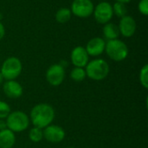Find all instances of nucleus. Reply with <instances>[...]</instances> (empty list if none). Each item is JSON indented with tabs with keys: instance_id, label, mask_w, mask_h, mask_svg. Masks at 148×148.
<instances>
[{
	"instance_id": "nucleus-1",
	"label": "nucleus",
	"mask_w": 148,
	"mask_h": 148,
	"mask_svg": "<svg viewBox=\"0 0 148 148\" xmlns=\"http://www.w3.org/2000/svg\"><path fill=\"white\" fill-rule=\"evenodd\" d=\"M55 119V110L48 103H40L30 111V121L34 127L43 129L49 126Z\"/></svg>"
},
{
	"instance_id": "nucleus-2",
	"label": "nucleus",
	"mask_w": 148,
	"mask_h": 148,
	"mask_svg": "<svg viewBox=\"0 0 148 148\" xmlns=\"http://www.w3.org/2000/svg\"><path fill=\"white\" fill-rule=\"evenodd\" d=\"M86 75L94 81H102L109 74L108 63L101 58L94 59L88 62L85 67Z\"/></svg>"
},
{
	"instance_id": "nucleus-3",
	"label": "nucleus",
	"mask_w": 148,
	"mask_h": 148,
	"mask_svg": "<svg viewBox=\"0 0 148 148\" xmlns=\"http://www.w3.org/2000/svg\"><path fill=\"white\" fill-rule=\"evenodd\" d=\"M105 52L111 60L121 62L128 56V47L123 41L117 38L106 42Z\"/></svg>"
},
{
	"instance_id": "nucleus-4",
	"label": "nucleus",
	"mask_w": 148,
	"mask_h": 148,
	"mask_svg": "<svg viewBox=\"0 0 148 148\" xmlns=\"http://www.w3.org/2000/svg\"><path fill=\"white\" fill-rule=\"evenodd\" d=\"M7 128L13 133H20L26 130L29 126V118L23 111L10 112L5 119Z\"/></svg>"
},
{
	"instance_id": "nucleus-5",
	"label": "nucleus",
	"mask_w": 148,
	"mask_h": 148,
	"mask_svg": "<svg viewBox=\"0 0 148 148\" xmlns=\"http://www.w3.org/2000/svg\"><path fill=\"white\" fill-rule=\"evenodd\" d=\"M23 70V65L21 61L15 56L8 57L1 67V74L4 80L10 81L16 79Z\"/></svg>"
},
{
	"instance_id": "nucleus-6",
	"label": "nucleus",
	"mask_w": 148,
	"mask_h": 148,
	"mask_svg": "<svg viewBox=\"0 0 148 148\" xmlns=\"http://www.w3.org/2000/svg\"><path fill=\"white\" fill-rule=\"evenodd\" d=\"M93 15L96 22L101 24L109 23L114 16L112 4L107 1L100 2L96 6H95Z\"/></svg>"
},
{
	"instance_id": "nucleus-7",
	"label": "nucleus",
	"mask_w": 148,
	"mask_h": 148,
	"mask_svg": "<svg viewBox=\"0 0 148 148\" xmlns=\"http://www.w3.org/2000/svg\"><path fill=\"white\" fill-rule=\"evenodd\" d=\"M95 5L92 0H74L70 10L73 15L80 18H87L93 15Z\"/></svg>"
},
{
	"instance_id": "nucleus-8",
	"label": "nucleus",
	"mask_w": 148,
	"mask_h": 148,
	"mask_svg": "<svg viewBox=\"0 0 148 148\" xmlns=\"http://www.w3.org/2000/svg\"><path fill=\"white\" fill-rule=\"evenodd\" d=\"M65 78V69L62 64L56 63L51 65L46 72L47 82L54 87L61 85Z\"/></svg>"
},
{
	"instance_id": "nucleus-9",
	"label": "nucleus",
	"mask_w": 148,
	"mask_h": 148,
	"mask_svg": "<svg viewBox=\"0 0 148 148\" xmlns=\"http://www.w3.org/2000/svg\"><path fill=\"white\" fill-rule=\"evenodd\" d=\"M43 138L50 143H60L65 138V131L62 127L50 124L42 129Z\"/></svg>"
},
{
	"instance_id": "nucleus-10",
	"label": "nucleus",
	"mask_w": 148,
	"mask_h": 148,
	"mask_svg": "<svg viewBox=\"0 0 148 148\" xmlns=\"http://www.w3.org/2000/svg\"><path fill=\"white\" fill-rule=\"evenodd\" d=\"M118 28L120 30V34L122 35L124 37H131L136 32L137 23L133 16L127 15L121 18Z\"/></svg>"
},
{
	"instance_id": "nucleus-11",
	"label": "nucleus",
	"mask_w": 148,
	"mask_h": 148,
	"mask_svg": "<svg viewBox=\"0 0 148 148\" xmlns=\"http://www.w3.org/2000/svg\"><path fill=\"white\" fill-rule=\"evenodd\" d=\"M71 62L75 67L85 68L89 62V56L86 51L85 47L77 46L73 49L70 55Z\"/></svg>"
},
{
	"instance_id": "nucleus-12",
	"label": "nucleus",
	"mask_w": 148,
	"mask_h": 148,
	"mask_svg": "<svg viewBox=\"0 0 148 148\" xmlns=\"http://www.w3.org/2000/svg\"><path fill=\"white\" fill-rule=\"evenodd\" d=\"M105 47L106 40L101 37H94L88 42L85 49L89 56L96 57L101 56L105 51Z\"/></svg>"
},
{
	"instance_id": "nucleus-13",
	"label": "nucleus",
	"mask_w": 148,
	"mask_h": 148,
	"mask_svg": "<svg viewBox=\"0 0 148 148\" xmlns=\"http://www.w3.org/2000/svg\"><path fill=\"white\" fill-rule=\"evenodd\" d=\"M3 90L4 95L10 99H17L21 97L23 92L21 84L15 80L6 81L3 83Z\"/></svg>"
},
{
	"instance_id": "nucleus-14",
	"label": "nucleus",
	"mask_w": 148,
	"mask_h": 148,
	"mask_svg": "<svg viewBox=\"0 0 148 148\" xmlns=\"http://www.w3.org/2000/svg\"><path fill=\"white\" fill-rule=\"evenodd\" d=\"M16 142L15 134L6 128L0 131V148H12Z\"/></svg>"
},
{
	"instance_id": "nucleus-15",
	"label": "nucleus",
	"mask_w": 148,
	"mask_h": 148,
	"mask_svg": "<svg viewBox=\"0 0 148 148\" xmlns=\"http://www.w3.org/2000/svg\"><path fill=\"white\" fill-rule=\"evenodd\" d=\"M103 29H102V33H103V36H104V40L109 41V40H114V39H117L119 37L120 34V30L118 28V25H116L115 23H108L103 24Z\"/></svg>"
},
{
	"instance_id": "nucleus-16",
	"label": "nucleus",
	"mask_w": 148,
	"mask_h": 148,
	"mask_svg": "<svg viewBox=\"0 0 148 148\" xmlns=\"http://www.w3.org/2000/svg\"><path fill=\"white\" fill-rule=\"evenodd\" d=\"M72 16V12L69 8H61L56 13V20L57 23H68Z\"/></svg>"
},
{
	"instance_id": "nucleus-17",
	"label": "nucleus",
	"mask_w": 148,
	"mask_h": 148,
	"mask_svg": "<svg viewBox=\"0 0 148 148\" xmlns=\"http://www.w3.org/2000/svg\"><path fill=\"white\" fill-rule=\"evenodd\" d=\"M86 77H87V75H86V71L84 68L75 67L70 72V78L76 82H81L84 81Z\"/></svg>"
},
{
	"instance_id": "nucleus-18",
	"label": "nucleus",
	"mask_w": 148,
	"mask_h": 148,
	"mask_svg": "<svg viewBox=\"0 0 148 148\" xmlns=\"http://www.w3.org/2000/svg\"><path fill=\"white\" fill-rule=\"evenodd\" d=\"M112 7H113L114 15H116L118 17L121 18V17L127 15V8L126 3L115 2L114 4L112 5Z\"/></svg>"
},
{
	"instance_id": "nucleus-19",
	"label": "nucleus",
	"mask_w": 148,
	"mask_h": 148,
	"mask_svg": "<svg viewBox=\"0 0 148 148\" xmlns=\"http://www.w3.org/2000/svg\"><path fill=\"white\" fill-rule=\"evenodd\" d=\"M29 140L34 142V143H37L40 142L42 139H43V132L42 129L38 128V127H32L29 133Z\"/></svg>"
},
{
	"instance_id": "nucleus-20",
	"label": "nucleus",
	"mask_w": 148,
	"mask_h": 148,
	"mask_svg": "<svg viewBox=\"0 0 148 148\" xmlns=\"http://www.w3.org/2000/svg\"><path fill=\"white\" fill-rule=\"evenodd\" d=\"M140 82L141 86L147 89L148 88V65L145 64L140 71Z\"/></svg>"
},
{
	"instance_id": "nucleus-21",
	"label": "nucleus",
	"mask_w": 148,
	"mask_h": 148,
	"mask_svg": "<svg viewBox=\"0 0 148 148\" xmlns=\"http://www.w3.org/2000/svg\"><path fill=\"white\" fill-rule=\"evenodd\" d=\"M10 113V105L4 101H0V120H4Z\"/></svg>"
},
{
	"instance_id": "nucleus-22",
	"label": "nucleus",
	"mask_w": 148,
	"mask_h": 148,
	"mask_svg": "<svg viewBox=\"0 0 148 148\" xmlns=\"http://www.w3.org/2000/svg\"><path fill=\"white\" fill-rule=\"evenodd\" d=\"M138 10L143 16L148 15V0H140L138 3Z\"/></svg>"
},
{
	"instance_id": "nucleus-23",
	"label": "nucleus",
	"mask_w": 148,
	"mask_h": 148,
	"mask_svg": "<svg viewBox=\"0 0 148 148\" xmlns=\"http://www.w3.org/2000/svg\"><path fill=\"white\" fill-rule=\"evenodd\" d=\"M4 35H5V28H4V25L0 21V41L3 38Z\"/></svg>"
},
{
	"instance_id": "nucleus-24",
	"label": "nucleus",
	"mask_w": 148,
	"mask_h": 148,
	"mask_svg": "<svg viewBox=\"0 0 148 148\" xmlns=\"http://www.w3.org/2000/svg\"><path fill=\"white\" fill-rule=\"evenodd\" d=\"M7 128V125H6V121L4 120H0V131L6 129Z\"/></svg>"
},
{
	"instance_id": "nucleus-25",
	"label": "nucleus",
	"mask_w": 148,
	"mask_h": 148,
	"mask_svg": "<svg viewBox=\"0 0 148 148\" xmlns=\"http://www.w3.org/2000/svg\"><path fill=\"white\" fill-rule=\"evenodd\" d=\"M115 2H120V3H127L129 2H131V0H115Z\"/></svg>"
},
{
	"instance_id": "nucleus-26",
	"label": "nucleus",
	"mask_w": 148,
	"mask_h": 148,
	"mask_svg": "<svg viewBox=\"0 0 148 148\" xmlns=\"http://www.w3.org/2000/svg\"><path fill=\"white\" fill-rule=\"evenodd\" d=\"M3 75H2V74H1V72H0V85L3 83Z\"/></svg>"
},
{
	"instance_id": "nucleus-27",
	"label": "nucleus",
	"mask_w": 148,
	"mask_h": 148,
	"mask_svg": "<svg viewBox=\"0 0 148 148\" xmlns=\"http://www.w3.org/2000/svg\"><path fill=\"white\" fill-rule=\"evenodd\" d=\"M100 1H101H101H106V0H100Z\"/></svg>"
},
{
	"instance_id": "nucleus-28",
	"label": "nucleus",
	"mask_w": 148,
	"mask_h": 148,
	"mask_svg": "<svg viewBox=\"0 0 148 148\" xmlns=\"http://www.w3.org/2000/svg\"><path fill=\"white\" fill-rule=\"evenodd\" d=\"M68 148H74V147H68Z\"/></svg>"
}]
</instances>
